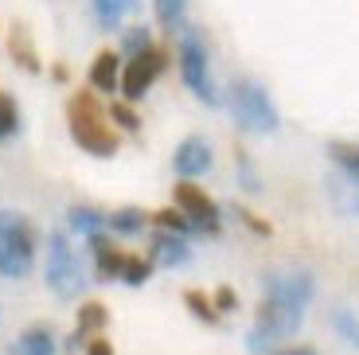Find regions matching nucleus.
I'll use <instances>...</instances> for the list:
<instances>
[{
    "instance_id": "4",
    "label": "nucleus",
    "mask_w": 359,
    "mask_h": 355,
    "mask_svg": "<svg viewBox=\"0 0 359 355\" xmlns=\"http://www.w3.org/2000/svg\"><path fill=\"white\" fill-rule=\"evenodd\" d=\"M180 79L188 82V90L207 106H219V90L211 82V62H207V43L199 36L196 24L180 27Z\"/></svg>"
},
{
    "instance_id": "11",
    "label": "nucleus",
    "mask_w": 359,
    "mask_h": 355,
    "mask_svg": "<svg viewBox=\"0 0 359 355\" xmlns=\"http://www.w3.org/2000/svg\"><path fill=\"white\" fill-rule=\"evenodd\" d=\"M149 262H153V266H164V269L188 266V262H191V246L180 239V234L156 231L153 234V246H149Z\"/></svg>"
},
{
    "instance_id": "1",
    "label": "nucleus",
    "mask_w": 359,
    "mask_h": 355,
    "mask_svg": "<svg viewBox=\"0 0 359 355\" xmlns=\"http://www.w3.org/2000/svg\"><path fill=\"white\" fill-rule=\"evenodd\" d=\"M36 246L39 231L32 219L20 211H0V274L4 277H24L36 266Z\"/></svg>"
},
{
    "instance_id": "3",
    "label": "nucleus",
    "mask_w": 359,
    "mask_h": 355,
    "mask_svg": "<svg viewBox=\"0 0 359 355\" xmlns=\"http://www.w3.org/2000/svg\"><path fill=\"white\" fill-rule=\"evenodd\" d=\"M231 114L234 121L250 129V133H278L281 114L273 106V98L266 94V86L254 79H234L231 82Z\"/></svg>"
},
{
    "instance_id": "33",
    "label": "nucleus",
    "mask_w": 359,
    "mask_h": 355,
    "mask_svg": "<svg viewBox=\"0 0 359 355\" xmlns=\"http://www.w3.org/2000/svg\"><path fill=\"white\" fill-rule=\"evenodd\" d=\"M246 351H250V355H269V351H273V340H269L266 332L250 328V332H246Z\"/></svg>"
},
{
    "instance_id": "2",
    "label": "nucleus",
    "mask_w": 359,
    "mask_h": 355,
    "mask_svg": "<svg viewBox=\"0 0 359 355\" xmlns=\"http://www.w3.org/2000/svg\"><path fill=\"white\" fill-rule=\"evenodd\" d=\"M43 281L59 301H74V297L86 289V274H82V262L74 254L71 239L63 231H51L47 234V269H43Z\"/></svg>"
},
{
    "instance_id": "15",
    "label": "nucleus",
    "mask_w": 359,
    "mask_h": 355,
    "mask_svg": "<svg viewBox=\"0 0 359 355\" xmlns=\"http://www.w3.org/2000/svg\"><path fill=\"white\" fill-rule=\"evenodd\" d=\"M67 227H71L74 234H86V239H94V234H106V231H109V215L98 211V207L74 203L71 211H67Z\"/></svg>"
},
{
    "instance_id": "37",
    "label": "nucleus",
    "mask_w": 359,
    "mask_h": 355,
    "mask_svg": "<svg viewBox=\"0 0 359 355\" xmlns=\"http://www.w3.org/2000/svg\"><path fill=\"white\" fill-rule=\"evenodd\" d=\"M355 211H359V203H355Z\"/></svg>"
},
{
    "instance_id": "16",
    "label": "nucleus",
    "mask_w": 359,
    "mask_h": 355,
    "mask_svg": "<svg viewBox=\"0 0 359 355\" xmlns=\"http://www.w3.org/2000/svg\"><path fill=\"white\" fill-rule=\"evenodd\" d=\"M109 324V309L102 301H86L79 309V320H74V336H82V340H94V336H102V328Z\"/></svg>"
},
{
    "instance_id": "26",
    "label": "nucleus",
    "mask_w": 359,
    "mask_h": 355,
    "mask_svg": "<svg viewBox=\"0 0 359 355\" xmlns=\"http://www.w3.org/2000/svg\"><path fill=\"white\" fill-rule=\"evenodd\" d=\"M16 133H20V106L8 90H0V141H8Z\"/></svg>"
},
{
    "instance_id": "14",
    "label": "nucleus",
    "mask_w": 359,
    "mask_h": 355,
    "mask_svg": "<svg viewBox=\"0 0 359 355\" xmlns=\"http://www.w3.org/2000/svg\"><path fill=\"white\" fill-rule=\"evenodd\" d=\"M90 86L98 94H109V90H121V55L117 51H98L94 62H90Z\"/></svg>"
},
{
    "instance_id": "30",
    "label": "nucleus",
    "mask_w": 359,
    "mask_h": 355,
    "mask_svg": "<svg viewBox=\"0 0 359 355\" xmlns=\"http://www.w3.org/2000/svg\"><path fill=\"white\" fill-rule=\"evenodd\" d=\"M231 215H234V219H238V222H243L246 231H254V234H258V239H269V234H273V227H269L266 219H258V215H254L250 207L234 203V211H231Z\"/></svg>"
},
{
    "instance_id": "34",
    "label": "nucleus",
    "mask_w": 359,
    "mask_h": 355,
    "mask_svg": "<svg viewBox=\"0 0 359 355\" xmlns=\"http://www.w3.org/2000/svg\"><path fill=\"white\" fill-rule=\"evenodd\" d=\"M269 355H320L313 344H297V340H289V344H281V347H273Z\"/></svg>"
},
{
    "instance_id": "10",
    "label": "nucleus",
    "mask_w": 359,
    "mask_h": 355,
    "mask_svg": "<svg viewBox=\"0 0 359 355\" xmlns=\"http://www.w3.org/2000/svg\"><path fill=\"white\" fill-rule=\"evenodd\" d=\"M71 125V137L74 145H79L82 152H90V156H114L117 152V133L109 129L106 117H98V121H67Z\"/></svg>"
},
{
    "instance_id": "32",
    "label": "nucleus",
    "mask_w": 359,
    "mask_h": 355,
    "mask_svg": "<svg viewBox=\"0 0 359 355\" xmlns=\"http://www.w3.org/2000/svg\"><path fill=\"white\" fill-rule=\"evenodd\" d=\"M211 301H215L219 316H226V312L238 309V293H234V285H219L215 293H211Z\"/></svg>"
},
{
    "instance_id": "18",
    "label": "nucleus",
    "mask_w": 359,
    "mask_h": 355,
    "mask_svg": "<svg viewBox=\"0 0 359 355\" xmlns=\"http://www.w3.org/2000/svg\"><path fill=\"white\" fill-rule=\"evenodd\" d=\"M98 117H106V109L94 90H74L67 98V121H98Z\"/></svg>"
},
{
    "instance_id": "23",
    "label": "nucleus",
    "mask_w": 359,
    "mask_h": 355,
    "mask_svg": "<svg viewBox=\"0 0 359 355\" xmlns=\"http://www.w3.org/2000/svg\"><path fill=\"white\" fill-rule=\"evenodd\" d=\"M153 222H156V231H168V234H191L196 227H191V219L180 207H164V211H153Z\"/></svg>"
},
{
    "instance_id": "31",
    "label": "nucleus",
    "mask_w": 359,
    "mask_h": 355,
    "mask_svg": "<svg viewBox=\"0 0 359 355\" xmlns=\"http://www.w3.org/2000/svg\"><path fill=\"white\" fill-rule=\"evenodd\" d=\"M109 117H114L126 133H137V129H141V117L133 114V106H129V102H109Z\"/></svg>"
},
{
    "instance_id": "27",
    "label": "nucleus",
    "mask_w": 359,
    "mask_h": 355,
    "mask_svg": "<svg viewBox=\"0 0 359 355\" xmlns=\"http://www.w3.org/2000/svg\"><path fill=\"white\" fill-rule=\"evenodd\" d=\"M332 328L348 340L351 347H359V309H332Z\"/></svg>"
},
{
    "instance_id": "12",
    "label": "nucleus",
    "mask_w": 359,
    "mask_h": 355,
    "mask_svg": "<svg viewBox=\"0 0 359 355\" xmlns=\"http://www.w3.org/2000/svg\"><path fill=\"white\" fill-rule=\"evenodd\" d=\"M90 250H94V266H98V281H121V274H126V250L114 246V242L106 239V234H94L90 239Z\"/></svg>"
},
{
    "instance_id": "28",
    "label": "nucleus",
    "mask_w": 359,
    "mask_h": 355,
    "mask_svg": "<svg viewBox=\"0 0 359 355\" xmlns=\"http://www.w3.org/2000/svg\"><path fill=\"white\" fill-rule=\"evenodd\" d=\"M153 47V32L144 24H137V27H126V36H121V55H129V59H137V55H144Z\"/></svg>"
},
{
    "instance_id": "24",
    "label": "nucleus",
    "mask_w": 359,
    "mask_h": 355,
    "mask_svg": "<svg viewBox=\"0 0 359 355\" xmlns=\"http://www.w3.org/2000/svg\"><path fill=\"white\" fill-rule=\"evenodd\" d=\"M133 8V0H94V20H98L102 27H117L121 24V16Z\"/></svg>"
},
{
    "instance_id": "19",
    "label": "nucleus",
    "mask_w": 359,
    "mask_h": 355,
    "mask_svg": "<svg viewBox=\"0 0 359 355\" xmlns=\"http://www.w3.org/2000/svg\"><path fill=\"white\" fill-rule=\"evenodd\" d=\"M184 304H188V312L196 320H203V324H219V309L215 301H211V293H203V289H184Z\"/></svg>"
},
{
    "instance_id": "9",
    "label": "nucleus",
    "mask_w": 359,
    "mask_h": 355,
    "mask_svg": "<svg viewBox=\"0 0 359 355\" xmlns=\"http://www.w3.org/2000/svg\"><path fill=\"white\" fill-rule=\"evenodd\" d=\"M211 164H215L211 145H207V137H199V133L184 137V141L176 145V152H172V172H176L180 180L207 176V172H211Z\"/></svg>"
},
{
    "instance_id": "29",
    "label": "nucleus",
    "mask_w": 359,
    "mask_h": 355,
    "mask_svg": "<svg viewBox=\"0 0 359 355\" xmlns=\"http://www.w3.org/2000/svg\"><path fill=\"white\" fill-rule=\"evenodd\" d=\"M149 277H153V262H149V257L129 254V257H126V274H121V281L133 285V289H137V285H144Z\"/></svg>"
},
{
    "instance_id": "7",
    "label": "nucleus",
    "mask_w": 359,
    "mask_h": 355,
    "mask_svg": "<svg viewBox=\"0 0 359 355\" xmlns=\"http://www.w3.org/2000/svg\"><path fill=\"white\" fill-rule=\"evenodd\" d=\"M305 324V309L281 301V297H262L258 309H254V328L266 332L269 340H289L301 332Z\"/></svg>"
},
{
    "instance_id": "17",
    "label": "nucleus",
    "mask_w": 359,
    "mask_h": 355,
    "mask_svg": "<svg viewBox=\"0 0 359 355\" xmlns=\"http://www.w3.org/2000/svg\"><path fill=\"white\" fill-rule=\"evenodd\" d=\"M12 355H55V332L47 328V324L27 328L24 336L12 344Z\"/></svg>"
},
{
    "instance_id": "25",
    "label": "nucleus",
    "mask_w": 359,
    "mask_h": 355,
    "mask_svg": "<svg viewBox=\"0 0 359 355\" xmlns=\"http://www.w3.org/2000/svg\"><path fill=\"white\" fill-rule=\"evenodd\" d=\"M328 156H332L336 164H340V168L359 184V145H351V141H332V145H328Z\"/></svg>"
},
{
    "instance_id": "6",
    "label": "nucleus",
    "mask_w": 359,
    "mask_h": 355,
    "mask_svg": "<svg viewBox=\"0 0 359 355\" xmlns=\"http://www.w3.org/2000/svg\"><path fill=\"white\" fill-rule=\"evenodd\" d=\"M258 281H262V297H281L297 309H309L316 297V277L309 269H266Z\"/></svg>"
},
{
    "instance_id": "22",
    "label": "nucleus",
    "mask_w": 359,
    "mask_h": 355,
    "mask_svg": "<svg viewBox=\"0 0 359 355\" xmlns=\"http://www.w3.org/2000/svg\"><path fill=\"white\" fill-rule=\"evenodd\" d=\"M156 24L168 27V32H180L184 27V12H188V0H153Z\"/></svg>"
},
{
    "instance_id": "21",
    "label": "nucleus",
    "mask_w": 359,
    "mask_h": 355,
    "mask_svg": "<svg viewBox=\"0 0 359 355\" xmlns=\"http://www.w3.org/2000/svg\"><path fill=\"white\" fill-rule=\"evenodd\" d=\"M234 168H238V184H243V192L258 196V192H262V176H258V168H254L250 152H246L243 145H234Z\"/></svg>"
},
{
    "instance_id": "36",
    "label": "nucleus",
    "mask_w": 359,
    "mask_h": 355,
    "mask_svg": "<svg viewBox=\"0 0 359 355\" xmlns=\"http://www.w3.org/2000/svg\"><path fill=\"white\" fill-rule=\"evenodd\" d=\"M51 79L55 82H67V67H63V62H55V67H51Z\"/></svg>"
},
{
    "instance_id": "5",
    "label": "nucleus",
    "mask_w": 359,
    "mask_h": 355,
    "mask_svg": "<svg viewBox=\"0 0 359 355\" xmlns=\"http://www.w3.org/2000/svg\"><path fill=\"white\" fill-rule=\"evenodd\" d=\"M164 67H168V47L161 43H153L137 59H126V67H121V102H129V106L141 102L149 94V86L164 74Z\"/></svg>"
},
{
    "instance_id": "20",
    "label": "nucleus",
    "mask_w": 359,
    "mask_h": 355,
    "mask_svg": "<svg viewBox=\"0 0 359 355\" xmlns=\"http://www.w3.org/2000/svg\"><path fill=\"white\" fill-rule=\"evenodd\" d=\"M144 222H149V211H141V207H121V211H109V231H117V234H141Z\"/></svg>"
},
{
    "instance_id": "8",
    "label": "nucleus",
    "mask_w": 359,
    "mask_h": 355,
    "mask_svg": "<svg viewBox=\"0 0 359 355\" xmlns=\"http://www.w3.org/2000/svg\"><path fill=\"white\" fill-rule=\"evenodd\" d=\"M176 207L188 215L191 227H196L199 234H211V239H215V234L223 231V215H219V203L207 196L199 184H188V180H184V184H176Z\"/></svg>"
},
{
    "instance_id": "13",
    "label": "nucleus",
    "mask_w": 359,
    "mask_h": 355,
    "mask_svg": "<svg viewBox=\"0 0 359 355\" xmlns=\"http://www.w3.org/2000/svg\"><path fill=\"white\" fill-rule=\"evenodd\" d=\"M8 55L20 71L27 74H43V62H39V51H36V39L27 32V24H12L8 27Z\"/></svg>"
},
{
    "instance_id": "35",
    "label": "nucleus",
    "mask_w": 359,
    "mask_h": 355,
    "mask_svg": "<svg viewBox=\"0 0 359 355\" xmlns=\"http://www.w3.org/2000/svg\"><path fill=\"white\" fill-rule=\"evenodd\" d=\"M82 355H114V344L106 336H94V340H86V351Z\"/></svg>"
}]
</instances>
